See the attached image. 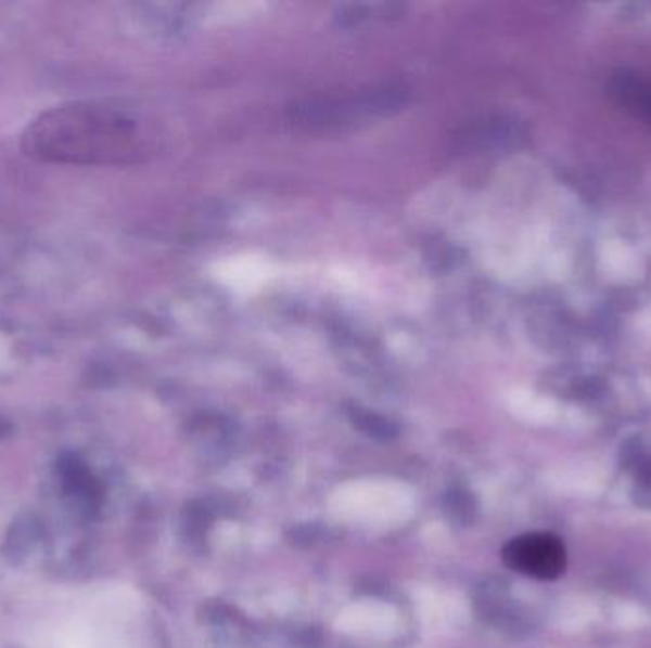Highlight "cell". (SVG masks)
I'll list each match as a JSON object with an SVG mask.
<instances>
[{
    "label": "cell",
    "instance_id": "3",
    "mask_svg": "<svg viewBox=\"0 0 651 648\" xmlns=\"http://www.w3.org/2000/svg\"><path fill=\"white\" fill-rule=\"evenodd\" d=\"M509 569L537 580H557L567 567L564 542L552 533H527L512 539L503 548Z\"/></svg>",
    "mask_w": 651,
    "mask_h": 648
},
{
    "label": "cell",
    "instance_id": "1",
    "mask_svg": "<svg viewBox=\"0 0 651 648\" xmlns=\"http://www.w3.org/2000/svg\"><path fill=\"white\" fill-rule=\"evenodd\" d=\"M25 155L63 166H115L143 153L140 122L105 101H71L48 108L25 128Z\"/></svg>",
    "mask_w": 651,
    "mask_h": 648
},
{
    "label": "cell",
    "instance_id": "4",
    "mask_svg": "<svg viewBox=\"0 0 651 648\" xmlns=\"http://www.w3.org/2000/svg\"><path fill=\"white\" fill-rule=\"evenodd\" d=\"M613 93L620 98L623 105L636 111V115L651 120V86L633 77L615 78Z\"/></svg>",
    "mask_w": 651,
    "mask_h": 648
},
{
    "label": "cell",
    "instance_id": "2",
    "mask_svg": "<svg viewBox=\"0 0 651 648\" xmlns=\"http://www.w3.org/2000/svg\"><path fill=\"white\" fill-rule=\"evenodd\" d=\"M408 92L404 86H380L349 98H326L295 103L290 107V120L305 130H335L355 126L362 120L387 116L406 105Z\"/></svg>",
    "mask_w": 651,
    "mask_h": 648
},
{
    "label": "cell",
    "instance_id": "6",
    "mask_svg": "<svg viewBox=\"0 0 651 648\" xmlns=\"http://www.w3.org/2000/svg\"><path fill=\"white\" fill-rule=\"evenodd\" d=\"M349 415L353 425L360 428L370 438H375V440H393L396 436L395 425H391L387 418L380 417L375 413L360 410V407H353L349 411Z\"/></svg>",
    "mask_w": 651,
    "mask_h": 648
},
{
    "label": "cell",
    "instance_id": "5",
    "mask_svg": "<svg viewBox=\"0 0 651 648\" xmlns=\"http://www.w3.org/2000/svg\"><path fill=\"white\" fill-rule=\"evenodd\" d=\"M627 466L633 474L635 481L636 502L640 506L651 508V455L646 453L642 448L630 449L628 453Z\"/></svg>",
    "mask_w": 651,
    "mask_h": 648
},
{
    "label": "cell",
    "instance_id": "7",
    "mask_svg": "<svg viewBox=\"0 0 651 648\" xmlns=\"http://www.w3.org/2000/svg\"><path fill=\"white\" fill-rule=\"evenodd\" d=\"M446 509L458 523H469L474 516L473 496L467 491H451L446 496Z\"/></svg>",
    "mask_w": 651,
    "mask_h": 648
}]
</instances>
